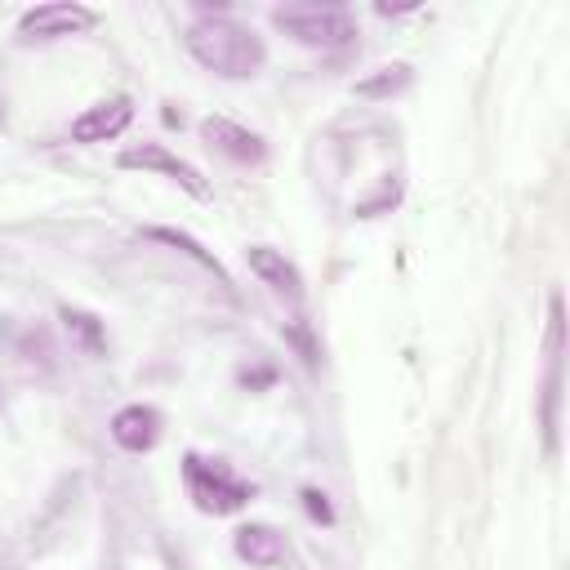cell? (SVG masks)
<instances>
[{"mask_svg": "<svg viewBox=\"0 0 570 570\" xmlns=\"http://www.w3.org/2000/svg\"><path fill=\"white\" fill-rule=\"evenodd\" d=\"M200 138H205L218 156H227V160H236V165H263V160H267V142H263L254 129H245V125H236V120H227V116H205V120H200Z\"/></svg>", "mask_w": 570, "mask_h": 570, "instance_id": "8", "label": "cell"}, {"mask_svg": "<svg viewBox=\"0 0 570 570\" xmlns=\"http://www.w3.org/2000/svg\"><path fill=\"white\" fill-rule=\"evenodd\" d=\"M134 120V98L129 94H111L94 107H85L76 120H71V142H107V138H120Z\"/></svg>", "mask_w": 570, "mask_h": 570, "instance_id": "7", "label": "cell"}, {"mask_svg": "<svg viewBox=\"0 0 570 570\" xmlns=\"http://www.w3.org/2000/svg\"><path fill=\"white\" fill-rule=\"evenodd\" d=\"M120 169H142V174H165V178H174L183 191H191L196 200H209V183H205V174L196 169V165H187L183 156H174V151H165L160 142H142V147H125L120 151Z\"/></svg>", "mask_w": 570, "mask_h": 570, "instance_id": "5", "label": "cell"}, {"mask_svg": "<svg viewBox=\"0 0 570 570\" xmlns=\"http://www.w3.org/2000/svg\"><path fill=\"white\" fill-rule=\"evenodd\" d=\"M561 392H566V303H561V294H552L548 298V330H543V383H539V428H543L548 454H557Z\"/></svg>", "mask_w": 570, "mask_h": 570, "instance_id": "2", "label": "cell"}, {"mask_svg": "<svg viewBox=\"0 0 570 570\" xmlns=\"http://www.w3.org/2000/svg\"><path fill=\"white\" fill-rule=\"evenodd\" d=\"M303 499H307V512H312L316 521H334V512H330V503H325L321 490H303Z\"/></svg>", "mask_w": 570, "mask_h": 570, "instance_id": "15", "label": "cell"}, {"mask_svg": "<svg viewBox=\"0 0 570 570\" xmlns=\"http://www.w3.org/2000/svg\"><path fill=\"white\" fill-rule=\"evenodd\" d=\"M245 258H249V272H254L276 298L303 303V272H298L281 249H272V245H249Z\"/></svg>", "mask_w": 570, "mask_h": 570, "instance_id": "9", "label": "cell"}, {"mask_svg": "<svg viewBox=\"0 0 570 570\" xmlns=\"http://www.w3.org/2000/svg\"><path fill=\"white\" fill-rule=\"evenodd\" d=\"M0 129H4V94H0Z\"/></svg>", "mask_w": 570, "mask_h": 570, "instance_id": "16", "label": "cell"}, {"mask_svg": "<svg viewBox=\"0 0 570 570\" xmlns=\"http://www.w3.org/2000/svg\"><path fill=\"white\" fill-rule=\"evenodd\" d=\"M410 80H414V71H410L405 62H392V67H379L374 76H361V80H356V94H361V98H392V94H401Z\"/></svg>", "mask_w": 570, "mask_h": 570, "instance_id": "12", "label": "cell"}, {"mask_svg": "<svg viewBox=\"0 0 570 570\" xmlns=\"http://www.w3.org/2000/svg\"><path fill=\"white\" fill-rule=\"evenodd\" d=\"M147 236H151V240H160V245H174V249L191 254V258H196L205 272H214V276H218V285H232V281H227V272H223V263H218L214 254H205V249H200V245H196L187 232H178V227H151Z\"/></svg>", "mask_w": 570, "mask_h": 570, "instance_id": "13", "label": "cell"}, {"mask_svg": "<svg viewBox=\"0 0 570 570\" xmlns=\"http://www.w3.org/2000/svg\"><path fill=\"white\" fill-rule=\"evenodd\" d=\"M232 548H236V557H240V561L263 566V570L285 561V534H281V530H272V525H263V521L240 525V530H236V539H232Z\"/></svg>", "mask_w": 570, "mask_h": 570, "instance_id": "11", "label": "cell"}, {"mask_svg": "<svg viewBox=\"0 0 570 570\" xmlns=\"http://www.w3.org/2000/svg\"><path fill=\"white\" fill-rule=\"evenodd\" d=\"M183 45H187V53H191L205 71H214V76H223V80H249V76H258L263 62H267L263 36H258L254 27H245V22H236L232 13H200V18L187 27Z\"/></svg>", "mask_w": 570, "mask_h": 570, "instance_id": "1", "label": "cell"}, {"mask_svg": "<svg viewBox=\"0 0 570 570\" xmlns=\"http://www.w3.org/2000/svg\"><path fill=\"white\" fill-rule=\"evenodd\" d=\"M94 22H98V13L85 4H36L18 18V36L22 40H62V36L89 31Z\"/></svg>", "mask_w": 570, "mask_h": 570, "instance_id": "6", "label": "cell"}, {"mask_svg": "<svg viewBox=\"0 0 570 570\" xmlns=\"http://www.w3.org/2000/svg\"><path fill=\"white\" fill-rule=\"evenodd\" d=\"M62 321H67V330L89 347V352H102V321L94 316V312H80V307H62Z\"/></svg>", "mask_w": 570, "mask_h": 570, "instance_id": "14", "label": "cell"}, {"mask_svg": "<svg viewBox=\"0 0 570 570\" xmlns=\"http://www.w3.org/2000/svg\"><path fill=\"white\" fill-rule=\"evenodd\" d=\"M183 481H187V494L200 512L209 517H227V512H240L249 499H254V485L245 476H236L223 459H205V454H187L183 459Z\"/></svg>", "mask_w": 570, "mask_h": 570, "instance_id": "3", "label": "cell"}, {"mask_svg": "<svg viewBox=\"0 0 570 570\" xmlns=\"http://www.w3.org/2000/svg\"><path fill=\"white\" fill-rule=\"evenodd\" d=\"M272 22L307 49H347L356 40V22L338 4H276Z\"/></svg>", "mask_w": 570, "mask_h": 570, "instance_id": "4", "label": "cell"}, {"mask_svg": "<svg viewBox=\"0 0 570 570\" xmlns=\"http://www.w3.org/2000/svg\"><path fill=\"white\" fill-rule=\"evenodd\" d=\"M111 441H116L120 450H129V454L151 450V445L160 441V410H156V405H142V401L116 410V414H111Z\"/></svg>", "mask_w": 570, "mask_h": 570, "instance_id": "10", "label": "cell"}]
</instances>
